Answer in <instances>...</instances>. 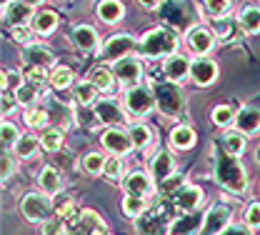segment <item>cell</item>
Segmentation results:
<instances>
[{
  "label": "cell",
  "mask_w": 260,
  "mask_h": 235,
  "mask_svg": "<svg viewBox=\"0 0 260 235\" xmlns=\"http://www.w3.org/2000/svg\"><path fill=\"white\" fill-rule=\"evenodd\" d=\"M40 95H45V90H40L38 85H32V83H28V80L15 90V98H18V103H20L23 108H32Z\"/></svg>",
  "instance_id": "7bdbcfd3"
},
{
  "label": "cell",
  "mask_w": 260,
  "mask_h": 235,
  "mask_svg": "<svg viewBox=\"0 0 260 235\" xmlns=\"http://www.w3.org/2000/svg\"><path fill=\"white\" fill-rule=\"evenodd\" d=\"M43 150V143H40V138H35L30 133H23L20 135V140L13 145V155L18 158V160H32L38 153Z\"/></svg>",
  "instance_id": "f546056e"
},
{
  "label": "cell",
  "mask_w": 260,
  "mask_h": 235,
  "mask_svg": "<svg viewBox=\"0 0 260 235\" xmlns=\"http://www.w3.org/2000/svg\"><path fill=\"white\" fill-rule=\"evenodd\" d=\"M103 175H105V178H108L110 183H120V180H125V158H118V155H108Z\"/></svg>",
  "instance_id": "60d3db41"
},
{
  "label": "cell",
  "mask_w": 260,
  "mask_h": 235,
  "mask_svg": "<svg viewBox=\"0 0 260 235\" xmlns=\"http://www.w3.org/2000/svg\"><path fill=\"white\" fill-rule=\"evenodd\" d=\"M175 208L180 210V213H195V210H200L203 208V203H205V193H203V188H198V185H185L175 198Z\"/></svg>",
  "instance_id": "44dd1931"
},
{
  "label": "cell",
  "mask_w": 260,
  "mask_h": 235,
  "mask_svg": "<svg viewBox=\"0 0 260 235\" xmlns=\"http://www.w3.org/2000/svg\"><path fill=\"white\" fill-rule=\"evenodd\" d=\"M123 108L128 110L130 118H148L155 110V98L150 85H135L123 93Z\"/></svg>",
  "instance_id": "8992f818"
},
{
  "label": "cell",
  "mask_w": 260,
  "mask_h": 235,
  "mask_svg": "<svg viewBox=\"0 0 260 235\" xmlns=\"http://www.w3.org/2000/svg\"><path fill=\"white\" fill-rule=\"evenodd\" d=\"M35 18V8L28 5L25 0H5L3 3V25L10 28H20V25H30Z\"/></svg>",
  "instance_id": "7c38bea8"
},
{
  "label": "cell",
  "mask_w": 260,
  "mask_h": 235,
  "mask_svg": "<svg viewBox=\"0 0 260 235\" xmlns=\"http://www.w3.org/2000/svg\"><path fill=\"white\" fill-rule=\"evenodd\" d=\"M3 118H10L18 108H23L20 103H18V98H15V93H3Z\"/></svg>",
  "instance_id": "f5cc1de1"
},
{
  "label": "cell",
  "mask_w": 260,
  "mask_h": 235,
  "mask_svg": "<svg viewBox=\"0 0 260 235\" xmlns=\"http://www.w3.org/2000/svg\"><path fill=\"white\" fill-rule=\"evenodd\" d=\"M38 188L45 193V195H50V198H55V195H60L63 193V175H60V170L53 168V165H43V168L38 170Z\"/></svg>",
  "instance_id": "cb8c5ba5"
},
{
  "label": "cell",
  "mask_w": 260,
  "mask_h": 235,
  "mask_svg": "<svg viewBox=\"0 0 260 235\" xmlns=\"http://www.w3.org/2000/svg\"><path fill=\"white\" fill-rule=\"evenodd\" d=\"M203 220H205V215H198V210L195 213H180L178 218L170 220L168 235H200Z\"/></svg>",
  "instance_id": "ffe728a7"
},
{
  "label": "cell",
  "mask_w": 260,
  "mask_h": 235,
  "mask_svg": "<svg viewBox=\"0 0 260 235\" xmlns=\"http://www.w3.org/2000/svg\"><path fill=\"white\" fill-rule=\"evenodd\" d=\"M23 78L32 83V85H38L40 90H45L48 93V88H50V68H43V65H25L23 70Z\"/></svg>",
  "instance_id": "74e56055"
},
{
  "label": "cell",
  "mask_w": 260,
  "mask_h": 235,
  "mask_svg": "<svg viewBox=\"0 0 260 235\" xmlns=\"http://www.w3.org/2000/svg\"><path fill=\"white\" fill-rule=\"evenodd\" d=\"M220 235H253V233H250L248 225H230V228H225Z\"/></svg>",
  "instance_id": "11a10c76"
},
{
  "label": "cell",
  "mask_w": 260,
  "mask_h": 235,
  "mask_svg": "<svg viewBox=\"0 0 260 235\" xmlns=\"http://www.w3.org/2000/svg\"><path fill=\"white\" fill-rule=\"evenodd\" d=\"M113 73H115V80L120 83L123 90L135 88V85H143V60L140 55H128V58H120L118 63H113Z\"/></svg>",
  "instance_id": "30bf717a"
},
{
  "label": "cell",
  "mask_w": 260,
  "mask_h": 235,
  "mask_svg": "<svg viewBox=\"0 0 260 235\" xmlns=\"http://www.w3.org/2000/svg\"><path fill=\"white\" fill-rule=\"evenodd\" d=\"M213 178L218 185H223V190L233 193V195H243L250 185L248 180V170L240 163V158L225 153L220 145L213 153Z\"/></svg>",
  "instance_id": "6da1fadb"
},
{
  "label": "cell",
  "mask_w": 260,
  "mask_h": 235,
  "mask_svg": "<svg viewBox=\"0 0 260 235\" xmlns=\"http://www.w3.org/2000/svg\"><path fill=\"white\" fill-rule=\"evenodd\" d=\"M78 80H75V73H73V68L70 65H53L50 68V88L53 90H58V93H63V90H73V85H75Z\"/></svg>",
  "instance_id": "4dcf8cb0"
},
{
  "label": "cell",
  "mask_w": 260,
  "mask_h": 235,
  "mask_svg": "<svg viewBox=\"0 0 260 235\" xmlns=\"http://www.w3.org/2000/svg\"><path fill=\"white\" fill-rule=\"evenodd\" d=\"M70 43L80 50V53H93V50H100V35L93 25L88 23H80L73 28L70 33Z\"/></svg>",
  "instance_id": "ac0fdd59"
},
{
  "label": "cell",
  "mask_w": 260,
  "mask_h": 235,
  "mask_svg": "<svg viewBox=\"0 0 260 235\" xmlns=\"http://www.w3.org/2000/svg\"><path fill=\"white\" fill-rule=\"evenodd\" d=\"M23 60H25V65H43V68L58 65L53 50L48 45H43V43H32L28 48H23Z\"/></svg>",
  "instance_id": "4316f807"
},
{
  "label": "cell",
  "mask_w": 260,
  "mask_h": 235,
  "mask_svg": "<svg viewBox=\"0 0 260 235\" xmlns=\"http://www.w3.org/2000/svg\"><path fill=\"white\" fill-rule=\"evenodd\" d=\"M160 15L168 20L165 25H170V28H175V30H180L183 28V23H185V8H183V3L180 0H162L160 5Z\"/></svg>",
  "instance_id": "e575fe53"
},
{
  "label": "cell",
  "mask_w": 260,
  "mask_h": 235,
  "mask_svg": "<svg viewBox=\"0 0 260 235\" xmlns=\"http://www.w3.org/2000/svg\"><path fill=\"white\" fill-rule=\"evenodd\" d=\"M190 65H193V58L188 53H175V55L165 58L160 68H162L165 80L183 85L185 80H190Z\"/></svg>",
  "instance_id": "9a60e30c"
},
{
  "label": "cell",
  "mask_w": 260,
  "mask_h": 235,
  "mask_svg": "<svg viewBox=\"0 0 260 235\" xmlns=\"http://www.w3.org/2000/svg\"><path fill=\"white\" fill-rule=\"evenodd\" d=\"M258 163H260V150H258Z\"/></svg>",
  "instance_id": "91938a15"
},
{
  "label": "cell",
  "mask_w": 260,
  "mask_h": 235,
  "mask_svg": "<svg viewBox=\"0 0 260 235\" xmlns=\"http://www.w3.org/2000/svg\"><path fill=\"white\" fill-rule=\"evenodd\" d=\"M100 145L108 155H118V158H125L135 150L128 128H105L100 133Z\"/></svg>",
  "instance_id": "9c48e42d"
},
{
  "label": "cell",
  "mask_w": 260,
  "mask_h": 235,
  "mask_svg": "<svg viewBox=\"0 0 260 235\" xmlns=\"http://www.w3.org/2000/svg\"><path fill=\"white\" fill-rule=\"evenodd\" d=\"M58 23H60V18H58V13H55V10H35V18H32L30 28L38 35H43V38H45V35L55 33Z\"/></svg>",
  "instance_id": "1f68e13d"
},
{
  "label": "cell",
  "mask_w": 260,
  "mask_h": 235,
  "mask_svg": "<svg viewBox=\"0 0 260 235\" xmlns=\"http://www.w3.org/2000/svg\"><path fill=\"white\" fill-rule=\"evenodd\" d=\"M230 10H233V0H203V13L213 20L230 15Z\"/></svg>",
  "instance_id": "f6af8a7d"
},
{
  "label": "cell",
  "mask_w": 260,
  "mask_h": 235,
  "mask_svg": "<svg viewBox=\"0 0 260 235\" xmlns=\"http://www.w3.org/2000/svg\"><path fill=\"white\" fill-rule=\"evenodd\" d=\"M95 18L103 25H118L125 18V5L120 0H98Z\"/></svg>",
  "instance_id": "d4e9b609"
},
{
  "label": "cell",
  "mask_w": 260,
  "mask_h": 235,
  "mask_svg": "<svg viewBox=\"0 0 260 235\" xmlns=\"http://www.w3.org/2000/svg\"><path fill=\"white\" fill-rule=\"evenodd\" d=\"M128 133L133 138L135 150H148L153 145V128L148 123H143V120H133L128 125Z\"/></svg>",
  "instance_id": "836d02e7"
},
{
  "label": "cell",
  "mask_w": 260,
  "mask_h": 235,
  "mask_svg": "<svg viewBox=\"0 0 260 235\" xmlns=\"http://www.w3.org/2000/svg\"><path fill=\"white\" fill-rule=\"evenodd\" d=\"M68 233V225H65L63 218H45L40 223V235H65Z\"/></svg>",
  "instance_id": "f907efd6"
},
{
  "label": "cell",
  "mask_w": 260,
  "mask_h": 235,
  "mask_svg": "<svg viewBox=\"0 0 260 235\" xmlns=\"http://www.w3.org/2000/svg\"><path fill=\"white\" fill-rule=\"evenodd\" d=\"M20 215L28 220V223H43L45 218H50V213H53V200H50V195H45L43 190H30V193H25L23 198H20Z\"/></svg>",
  "instance_id": "52a82bcc"
},
{
  "label": "cell",
  "mask_w": 260,
  "mask_h": 235,
  "mask_svg": "<svg viewBox=\"0 0 260 235\" xmlns=\"http://www.w3.org/2000/svg\"><path fill=\"white\" fill-rule=\"evenodd\" d=\"M233 225V210L228 208L225 203H215L208 208L205 220H203V230L200 235H220L225 228Z\"/></svg>",
  "instance_id": "4fadbf2b"
},
{
  "label": "cell",
  "mask_w": 260,
  "mask_h": 235,
  "mask_svg": "<svg viewBox=\"0 0 260 235\" xmlns=\"http://www.w3.org/2000/svg\"><path fill=\"white\" fill-rule=\"evenodd\" d=\"M25 3H28V5H32V8H35V10H38V8H40V5H43V3H45V0H25Z\"/></svg>",
  "instance_id": "6f0895ef"
},
{
  "label": "cell",
  "mask_w": 260,
  "mask_h": 235,
  "mask_svg": "<svg viewBox=\"0 0 260 235\" xmlns=\"http://www.w3.org/2000/svg\"><path fill=\"white\" fill-rule=\"evenodd\" d=\"M68 230H70V235H108V225H105V220L98 215L95 210L83 208L80 218Z\"/></svg>",
  "instance_id": "e0dca14e"
},
{
  "label": "cell",
  "mask_w": 260,
  "mask_h": 235,
  "mask_svg": "<svg viewBox=\"0 0 260 235\" xmlns=\"http://www.w3.org/2000/svg\"><path fill=\"white\" fill-rule=\"evenodd\" d=\"M133 223H135L138 235H168L170 230V220H168L165 205H160V200H150L148 208L143 210V215L135 218Z\"/></svg>",
  "instance_id": "277c9868"
},
{
  "label": "cell",
  "mask_w": 260,
  "mask_h": 235,
  "mask_svg": "<svg viewBox=\"0 0 260 235\" xmlns=\"http://www.w3.org/2000/svg\"><path fill=\"white\" fill-rule=\"evenodd\" d=\"M150 90H153V98H155V110L160 113L162 118H170V120L185 118L188 95H185V90L178 83H170L165 78L162 80H153Z\"/></svg>",
  "instance_id": "3957f363"
},
{
  "label": "cell",
  "mask_w": 260,
  "mask_h": 235,
  "mask_svg": "<svg viewBox=\"0 0 260 235\" xmlns=\"http://www.w3.org/2000/svg\"><path fill=\"white\" fill-rule=\"evenodd\" d=\"M235 130H240L243 135H258L260 133V108L255 105H243L235 113Z\"/></svg>",
  "instance_id": "7402d4cb"
},
{
  "label": "cell",
  "mask_w": 260,
  "mask_h": 235,
  "mask_svg": "<svg viewBox=\"0 0 260 235\" xmlns=\"http://www.w3.org/2000/svg\"><path fill=\"white\" fill-rule=\"evenodd\" d=\"M210 120H213V125L215 128H233L235 125V110L230 108V105H218V108H213V113H210Z\"/></svg>",
  "instance_id": "ee69618b"
},
{
  "label": "cell",
  "mask_w": 260,
  "mask_h": 235,
  "mask_svg": "<svg viewBox=\"0 0 260 235\" xmlns=\"http://www.w3.org/2000/svg\"><path fill=\"white\" fill-rule=\"evenodd\" d=\"M215 43H218V38L213 33V28H205V25H193V28H188V33H185V48H188V53L195 55V58L210 55L213 48H215Z\"/></svg>",
  "instance_id": "8fae6325"
},
{
  "label": "cell",
  "mask_w": 260,
  "mask_h": 235,
  "mask_svg": "<svg viewBox=\"0 0 260 235\" xmlns=\"http://www.w3.org/2000/svg\"><path fill=\"white\" fill-rule=\"evenodd\" d=\"M180 48V35L175 28L170 25H158V28H150L148 33L140 35V43H138V55L143 60H165L170 55H175Z\"/></svg>",
  "instance_id": "7a4b0ae2"
},
{
  "label": "cell",
  "mask_w": 260,
  "mask_h": 235,
  "mask_svg": "<svg viewBox=\"0 0 260 235\" xmlns=\"http://www.w3.org/2000/svg\"><path fill=\"white\" fill-rule=\"evenodd\" d=\"M20 128L13 123V120H3L0 125V138H3V150H13V145L20 140Z\"/></svg>",
  "instance_id": "7dc6e473"
},
{
  "label": "cell",
  "mask_w": 260,
  "mask_h": 235,
  "mask_svg": "<svg viewBox=\"0 0 260 235\" xmlns=\"http://www.w3.org/2000/svg\"><path fill=\"white\" fill-rule=\"evenodd\" d=\"M13 170H15V163H13V155L10 153H3V180H10V175H13Z\"/></svg>",
  "instance_id": "db71d44e"
},
{
  "label": "cell",
  "mask_w": 260,
  "mask_h": 235,
  "mask_svg": "<svg viewBox=\"0 0 260 235\" xmlns=\"http://www.w3.org/2000/svg\"><path fill=\"white\" fill-rule=\"evenodd\" d=\"M105 155L103 153H88V155H83V160H80V168H83V173H88V175H103V170H105Z\"/></svg>",
  "instance_id": "bcb514c9"
},
{
  "label": "cell",
  "mask_w": 260,
  "mask_h": 235,
  "mask_svg": "<svg viewBox=\"0 0 260 235\" xmlns=\"http://www.w3.org/2000/svg\"><path fill=\"white\" fill-rule=\"evenodd\" d=\"M143 10H160V5H162V0H135Z\"/></svg>",
  "instance_id": "9f6ffc18"
},
{
  "label": "cell",
  "mask_w": 260,
  "mask_h": 235,
  "mask_svg": "<svg viewBox=\"0 0 260 235\" xmlns=\"http://www.w3.org/2000/svg\"><path fill=\"white\" fill-rule=\"evenodd\" d=\"M53 3H58V5H65V3H70V0H53Z\"/></svg>",
  "instance_id": "680465c9"
},
{
  "label": "cell",
  "mask_w": 260,
  "mask_h": 235,
  "mask_svg": "<svg viewBox=\"0 0 260 235\" xmlns=\"http://www.w3.org/2000/svg\"><path fill=\"white\" fill-rule=\"evenodd\" d=\"M170 148L173 150H180V153H185V150H190L195 148V143H198V135L190 125H185V123H180V125H175L173 130H170Z\"/></svg>",
  "instance_id": "83f0119b"
},
{
  "label": "cell",
  "mask_w": 260,
  "mask_h": 235,
  "mask_svg": "<svg viewBox=\"0 0 260 235\" xmlns=\"http://www.w3.org/2000/svg\"><path fill=\"white\" fill-rule=\"evenodd\" d=\"M80 213H83V208H80L75 200H65V203H60V205H58V218H63L68 228H70V225L80 218Z\"/></svg>",
  "instance_id": "681fc988"
},
{
  "label": "cell",
  "mask_w": 260,
  "mask_h": 235,
  "mask_svg": "<svg viewBox=\"0 0 260 235\" xmlns=\"http://www.w3.org/2000/svg\"><path fill=\"white\" fill-rule=\"evenodd\" d=\"M218 145H220L225 153L238 158V155H243L245 148H248V135H243L240 130H235V128H228V130H223V135L218 138Z\"/></svg>",
  "instance_id": "f1b7e54d"
},
{
  "label": "cell",
  "mask_w": 260,
  "mask_h": 235,
  "mask_svg": "<svg viewBox=\"0 0 260 235\" xmlns=\"http://www.w3.org/2000/svg\"><path fill=\"white\" fill-rule=\"evenodd\" d=\"M138 38L130 33H113L98 50V58L108 65L118 63L120 58H128V55H135L138 53Z\"/></svg>",
  "instance_id": "5b68a950"
},
{
  "label": "cell",
  "mask_w": 260,
  "mask_h": 235,
  "mask_svg": "<svg viewBox=\"0 0 260 235\" xmlns=\"http://www.w3.org/2000/svg\"><path fill=\"white\" fill-rule=\"evenodd\" d=\"M213 33H215V38H218L220 43H235V40L243 35L238 15H225V18L213 20Z\"/></svg>",
  "instance_id": "484cf974"
},
{
  "label": "cell",
  "mask_w": 260,
  "mask_h": 235,
  "mask_svg": "<svg viewBox=\"0 0 260 235\" xmlns=\"http://www.w3.org/2000/svg\"><path fill=\"white\" fill-rule=\"evenodd\" d=\"M38 33L32 30L30 25H20V28H10V40L15 43V45H20V48H28L32 43H38L35 40Z\"/></svg>",
  "instance_id": "c3c4849f"
},
{
  "label": "cell",
  "mask_w": 260,
  "mask_h": 235,
  "mask_svg": "<svg viewBox=\"0 0 260 235\" xmlns=\"http://www.w3.org/2000/svg\"><path fill=\"white\" fill-rule=\"evenodd\" d=\"M148 173H150V178L155 180V185L162 183L165 178H170L173 173H178V170H175V158H173V153L165 150V148H160V150L150 158V168H148Z\"/></svg>",
  "instance_id": "d6986e66"
},
{
  "label": "cell",
  "mask_w": 260,
  "mask_h": 235,
  "mask_svg": "<svg viewBox=\"0 0 260 235\" xmlns=\"http://www.w3.org/2000/svg\"><path fill=\"white\" fill-rule=\"evenodd\" d=\"M93 83L98 85V90L105 95V93H113V88H115V73H113V68L110 65H98L90 70V75H88Z\"/></svg>",
  "instance_id": "8d00e7d4"
},
{
  "label": "cell",
  "mask_w": 260,
  "mask_h": 235,
  "mask_svg": "<svg viewBox=\"0 0 260 235\" xmlns=\"http://www.w3.org/2000/svg\"><path fill=\"white\" fill-rule=\"evenodd\" d=\"M100 90H98V85L90 80V78H85V80H78L75 85H73V105H78V108H95V103L100 100Z\"/></svg>",
  "instance_id": "603a6c76"
},
{
  "label": "cell",
  "mask_w": 260,
  "mask_h": 235,
  "mask_svg": "<svg viewBox=\"0 0 260 235\" xmlns=\"http://www.w3.org/2000/svg\"><path fill=\"white\" fill-rule=\"evenodd\" d=\"M123 190L128 195H138V198H145V200H153V193H158V185L155 180L150 178V173L145 170H133L125 175L123 180Z\"/></svg>",
  "instance_id": "5bb4252c"
},
{
  "label": "cell",
  "mask_w": 260,
  "mask_h": 235,
  "mask_svg": "<svg viewBox=\"0 0 260 235\" xmlns=\"http://www.w3.org/2000/svg\"><path fill=\"white\" fill-rule=\"evenodd\" d=\"M93 115L100 125L105 128H123V123L130 120L128 110L123 108V103L115 100V98H100L93 108Z\"/></svg>",
  "instance_id": "ba28073f"
},
{
  "label": "cell",
  "mask_w": 260,
  "mask_h": 235,
  "mask_svg": "<svg viewBox=\"0 0 260 235\" xmlns=\"http://www.w3.org/2000/svg\"><path fill=\"white\" fill-rule=\"evenodd\" d=\"M218 73L220 68L213 58H193V65H190V83L198 88H210L215 80H218Z\"/></svg>",
  "instance_id": "2e32d148"
},
{
  "label": "cell",
  "mask_w": 260,
  "mask_h": 235,
  "mask_svg": "<svg viewBox=\"0 0 260 235\" xmlns=\"http://www.w3.org/2000/svg\"><path fill=\"white\" fill-rule=\"evenodd\" d=\"M40 143H43V150L45 153H58V150H63V145H65V133L60 128H48V130H43V135H40Z\"/></svg>",
  "instance_id": "ab89813d"
},
{
  "label": "cell",
  "mask_w": 260,
  "mask_h": 235,
  "mask_svg": "<svg viewBox=\"0 0 260 235\" xmlns=\"http://www.w3.org/2000/svg\"><path fill=\"white\" fill-rule=\"evenodd\" d=\"M235 15H238L240 28H243L245 35H258L260 33V8L258 5H243Z\"/></svg>",
  "instance_id": "d6a6232c"
},
{
  "label": "cell",
  "mask_w": 260,
  "mask_h": 235,
  "mask_svg": "<svg viewBox=\"0 0 260 235\" xmlns=\"http://www.w3.org/2000/svg\"><path fill=\"white\" fill-rule=\"evenodd\" d=\"M23 120H25V125H28L30 130H40V133H43V130L50 128V113H48L45 108H40V105L25 108Z\"/></svg>",
  "instance_id": "d590c367"
},
{
  "label": "cell",
  "mask_w": 260,
  "mask_h": 235,
  "mask_svg": "<svg viewBox=\"0 0 260 235\" xmlns=\"http://www.w3.org/2000/svg\"><path fill=\"white\" fill-rule=\"evenodd\" d=\"M245 225H248L250 230L260 228V203H250V205L245 208Z\"/></svg>",
  "instance_id": "816d5d0a"
},
{
  "label": "cell",
  "mask_w": 260,
  "mask_h": 235,
  "mask_svg": "<svg viewBox=\"0 0 260 235\" xmlns=\"http://www.w3.org/2000/svg\"><path fill=\"white\" fill-rule=\"evenodd\" d=\"M185 185H188L185 175H183V173H173L170 178H165L162 183H158V195H160V198H170V200H173V198H175V195L185 188Z\"/></svg>",
  "instance_id": "f35d334b"
},
{
  "label": "cell",
  "mask_w": 260,
  "mask_h": 235,
  "mask_svg": "<svg viewBox=\"0 0 260 235\" xmlns=\"http://www.w3.org/2000/svg\"><path fill=\"white\" fill-rule=\"evenodd\" d=\"M148 203H150V200H145V198H138V195H128V193H125V198L120 200L123 215H125V218H130V220L140 218V215H143V210L148 208Z\"/></svg>",
  "instance_id": "b9f144b4"
}]
</instances>
